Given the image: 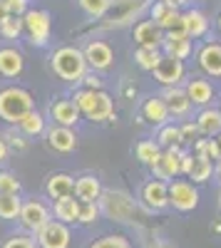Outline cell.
Instances as JSON below:
<instances>
[{
	"mask_svg": "<svg viewBox=\"0 0 221 248\" xmlns=\"http://www.w3.org/2000/svg\"><path fill=\"white\" fill-rule=\"evenodd\" d=\"M3 3H5L8 13L15 17H25V13L30 10V0H3Z\"/></svg>",
	"mask_w": 221,
	"mask_h": 248,
	"instance_id": "obj_41",
	"label": "cell"
},
{
	"mask_svg": "<svg viewBox=\"0 0 221 248\" xmlns=\"http://www.w3.org/2000/svg\"><path fill=\"white\" fill-rule=\"evenodd\" d=\"M25 30V25H23V17H15V15H10L8 20H3L0 23V35L3 37H8V40H15L20 32Z\"/></svg>",
	"mask_w": 221,
	"mask_h": 248,
	"instance_id": "obj_38",
	"label": "cell"
},
{
	"mask_svg": "<svg viewBox=\"0 0 221 248\" xmlns=\"http://www.w3.org/2000/svg\"><path fill=\"white\" fill-rule=\"evenodd\" d=\"M8 152H10V144H8V139L3 134H0V164L8 159Z\"/></svg>",
	"mask_w": 221,
	"mask_h": 248,
	"instance_id": "obj_45",
	"label": "cell"
},
{
	"mask_svg": "<svg viewBox=\"0 0 221 248\" xmlns=\"http://www.w3.org/2000/svg\"><path fill=\"white\" fill-rule=\"evenodd\" d=\"M216 141H219V147H221V134H219V139H216Z\"/></svg>",
	"mask_w": 221,
	"mask_h": 248,
	"instance_id": "obj_52",
	"label": "cell"
},
{
	"mask_svg": "<svg viewBox=\"0 0 221 248\" xmlns=\"http://www.w3.org/2000/svg\"><path fill=\"white\" fill-rule=\"evenodd\" d=\"M20 209H23L20 196H0V218H3V221L20 218Z\"/></svg>",
	"mask_w": 221,
	"mask_h": 248,
	"instance_id": "obj_34",
	"label": "cell"
},
{
	"mask_svg": "<svg viewBox=\"0 0 221 248\" xmlns=\"http://www.w3.org/2000/svg\"><path fill=\"white\" fill-rule=\"evenodd\" d=\"M77 5L85 10V15L90 17H105L110 13L112 0H77Z\"/></svg>",
	"mask_w": 221,
	"mask_h": 248,
	"instance_id": "obj_36",
	"label": "cell"
},
{
	"mask_svg": "<svg viewBox=\"0 0 221 248\" xmlns=\"http://www.w3.org/2000/svg\"><path fill=\"white\" fill-rule=\"evenodd\" d=\"M152 171L157 174V179H176L179 174H182V152L179 149H164L162 152V159H159L154 167H152Z\"/></svg>",
	"mask_w": 221,
	"mask_h": 248,
	"instance_id": "obj_15",
	"label": "cell"
},
{
	"mask_svg": "<svg viewBox=\"0 0 221 248\" xmlns=\"http://www.w3.org/2000/svg\"><path fill=\"white\" fill-rule=\"evenodd\" d=\"M75 105L79 114H85L92 122H107L114 114V102L105 90H79L75 92Z\"/></svg>",
	"mask_w": 221,
	"mask_h": 248,
	"instance_id": "obj_3",
	"label": "cell"
},
{
	"mask_svg": "<svg viewBox=\"0 0 221 248\" xmlns=\"http://www.w3.org/2000/svg\"><path fill=\"white\" fill-rule=\"evenodd\" d=\"M17 127H20V132H23V137H40V134H45V117L32 109Z\"/></svg>",
	"mask_w": 221,
	"mask_h": 248,
	"instance_id": "obj_33",
	"label": "cell"
},
{
	"mask_svg": "<svg viewBox=\"0 0 221 248\" xmlns=\"http://www.w3.org/2000/svg\"><path fill=\"white\" fill-rule=\"evenodd\" d=\"M82 52H85V60H87V67H92V70L112 67L114 52H112V47L107 43H102V40H92V43H87V47Z\"/></svg>",
	"mask_w": 221,
	"mask_h": 248,
	"instance_id": "obj_13",
	"label": "cell"
},
{
	"mask_svg": "<svg viewBox=\"0 0 221 248\" xmlns=\"http://www.w3.org/2000/svg\"><path fill=\"white\" fill-rule=\"evenodd\" d=\"M162 99L167 102V109L174 117H187L189 109H191V102H189L187 92L179 90V87H167L164 94H162Z\"/></svg>",
	"mask_w": 221,
	"mask_h": 248,
	"instance_id": "obj_21",
	"label": "cell"
},
{
	"mask_svg": "<svg viewBox=\"0 0 221 248\" xmlns=\"http://www.w3.org/2000/svg\"><path fill=\"white\" fill-rule=\"evenodd\" d=\"M216 171H219V176H221V161H219V167H216Z\"/></svg>",
	"mask_w": 221,
	"mask_h": 248,
	"instance_id": "obj_51",
	"label": "cell"
},
{
	"mask_svg": "<svg viewBox=\"0 0 221 248\" xmlns=\"http://www.w3.org/2000/svg\"><path fill=\"white\" fill-rule=\"evenodd\" d=\"M182 20H184V32L189 37H202L209 30V20L202 10H187L182 13Z\"/></svg>",
	"mask_w": 221,
	"mask_h": 248,
	"instance_id": "obj_28",
	"label": "cell"
},
{
	"mask_svg": "<svg viewBox=\"0 0 221 248\" xmlns=\"http://www.w3.org/2000/svg\"><path fill=\"white\" fill-rule=\"evenodd\" d=\"M50 65H52V72L65 82H82V77L87 75L85 52L77 47H70V45L55 50L50 57Z\"/></svg>",
	"mask_w": 221,
	"mask_h": 248,
	"instance_id": "obj_1",
	"label": "cell"
},
{
	"mask_svg": "<svg viewBox=\"0 0 221 248\" xmlns=\"http://www.w3.org/2000/svg\"><path fill=\"white\" fill-rule=\"evenodd\" d=\"M8 139H10V147H15L17 152H23V149L28 147V141L20 137V134H8Z\"/></svg>",
	"mask_w": 221,
	"mask_h": 248,
	"instance_id": "obj_44",
	"label": "cell"
},
{
	"mask_svg": "<svg viewBox=\"0 0 221 248\" xmlns=\"http://www.w3.org/2000/svg\"><path fill=\"white\" fill-rule=\"evenodd\" d=\"M8 17H10V13H8L5 3H3V0H0V23H3V20H8Z\"/></svg>",
	"mask_w": 221,
	"mask_h": 248,
	"instance_id": "obj_49",
	"label": "cell"
},
{
	"mask_svg": "<svg viewBox=\"0 0 221 248\" xmlns=\"http://www.w3.org/2000/svg\"><path fill=\"white\" fill-rule=\"evenodd\" d=\"M196 127L199 134H206V137H219L221 134V109H202L196 117Z\"/></svg>",
	"mask_w": 221,
	"mask_h": 248,
	"instance_id": "obj_27",
	"label": "cell"
},
{
	"mask_svg": "<svg viewBox=\"0 0 221 248\" xmlns=\"http://www.w3.org/2000/svg\"><path fill=\"white\" fill-rule=\"evenodd\" d=\"M87 248H132V243H129V238L122 236V233H107V236H102V238L92 241Z\"/></svg>",
	"mask_w": 221,
	"mask_h": 248,
	"instance_id": "obj_35",
	"label": "cell"
},
{
	"mask_svg": "<svg viewBox=\"0 0 221 248\" xmlns=\"http://www.w3.org/2000/svg\"><path fill=\"white\" fill-rule=\"evenodd\" d=\"M142 117L154 124V127H164L167 119H169V109H167V102L162 97H149L144 105H142Z\"/></svg>",
	"mask_w": 221,
	"mask_h": 248,
	"instance_id": "obj_22",
	"label": "cell"
},
{
	"mask_svg": "<svg viewBox=\"0 0 221 248\" xmlns=\"http://www.w3.org/2000/svg\"><path fill=\"white\" fill-rule=\"evenodd\" d=\"M152 13V23L157 28H162L164 35H187L184 32V20H182V13H179V8L174 5H167V3H157L149 8Z\"/></svg>",
	"mask_w": 221,
	"mask_h": 248,
	"instance_id": "obj_7",
	"label": "cell"
},
{
	"mask_svg": "<svg viewBox=\"0 0 221 248\" xmlns=\"http://www.w3.org/2000/svg\"><path fill=\"white\" fill-rule=\"evenodd\" d=\"M199 67L211 77H221V43H206L199 50Z\"/></svg>",
	"mask_w": 221,
	"mask_h": 248,
	"instance_id": "obj_19",
	"label": "cell"
},
{
	"mask_svg": "<svg viewBox=\"0 0 221 248\" xmlns=\"http://www.w3.org/2000/svg\"><path fill=\"white\" fill-rule=\"evenodd\" d=\"M162 57H164L162 50H157V47H137V52H134V62L147 72H154L157 65L162 62Z\"/></svg>",
	"mask_w": 221,
	"mask_h": 248,
	"instance_id": "obj_32",
	"label": "cell"
},
{
	"mask_svg": "<svg viewBox=\"0 0 221 248\" xmlns=\"http://www.w3.org/2000/svg\"><path fill=\"white\" fill-rule=\"evenodd\" d=\"M211 231H216V233H221V223H216V226H211Z\"/></svg>",
	"mask_w": 221,
	"mask_h": 248,
	"instance_id": "obj_50",
	"label": "cell"
},
{
	"mask_svg": "<svg viewBox=\"0 0 221 248\" xmlns=\"http://www.w3.org/2000/svg\"><path fill=\"white\" fill-rule=\"evenodd\" d=\"M184 92H187V97H189L191 105H199V107L209 105V102L214 99V87L209 85L206 79H199V77H194V79L187 82Z\"/></svg>",
	"mask_w": 221,
	"mask_h": 248,
	"instance_id": "obj_23",
	"label": "cell"
},
{
	"mask_svg": "<svg viewBox=\"0 0 221 248\" xmlns=\"http://www.w3.org/2000/svg\"><path fill=\"white\" fill-rule=\"evenodd\" d=\"M50 117L55 119L57 127H67L72 129L75 124L79 122V109L72 99H55L50 105Z\"/></svg>",
	"mask_w": 221,
	"mask_h": 248,
	"instance_id": "obj_17",
	"label": "cell"
},
{
	"mask_svg": "<svg viewBox=\"0 0 221 248\" xmlns=\"http://www.w3.org/2000/svg\"><path fill=\"white\" fill-rule=\"evenodd\" d=\"M82 82H85V90H102V79H99L95 72L85 75V77H82Z\"/></svg>",
	"mask_w": 221,
	"mask_h": 248,
	"instance_id": "obj_43",
	"label": "cell"
},
{
	"mask_svg": "<svg viewBox=\"0 0 221 248\" xmlns=\"http://www.w3.org/2000/svg\"><path fill=\"white\" fill-rule=\"evenodd\" d=\"M196 134H199V127H196V124H191V122L182 124V139H184V141H194Z\"/></svg>",
	"mask_w": 221,
	"mask_h": 248,
	"instance_id": "obj_42",
	"label": "cell"
},
{
	"mask_svg": "<svg viewBox=\"0 0 221 248\" xmlns=\"http://www.w3.org/2000/svg\"><path fill=\"white\" fill-rule=\"evenodd\" d=\"M219 28H221V17H219Z\"/></svg>",
	"mask_w": 221,
	"mask_h": 248,
	"instance_id": "obj_53",
	"label": "cell"
},
{
	"mask_svg": "<svg viewBox=\"0 0 221 248\" xmlns=\"http://www.w3.org/2000/svg\"><path fill=\"white\" fill-rule=\"evenodd\" d=\"M164 30L157 28L152 20H142V23L134 25V43L139 47H164Z\"/></svg>",
	"mask_w": 221,
	"mask_h": 248,
	"instance_id": "obj_14",
	"label": "cell"
},
{
	"mask_svg": "<svg viewBox=\"0 0 221 248\" xmlns=\"http://www.w3.org/2000/svg\"><path fill=\"white\" fill-rule=\"evenodd\" d=\"M191 159H194V154L182 152V174H189V169H191Z\"/></svg>",
	"mask_w": 221,
	"mask_h": 248,
	"instance_id": "obj_47",
	"label": "cell"
},
{
	"mask_svg": "<svg viewBox=\"0 0 221 248\" xmlns=\"http://www.w3.org/2000/svg\"><path fill=\"white\" fill-rule=\"evenodd\" d=\"M149 0H112L110 5V25H127L129 20L139 17Z\"/></svg>",
	"mask_w": 221,
	"mask_h": 248,
	"instance_id": "obj_10",
	"label": "cell"
},
{
	"mask_svg": "<svg viewBox=\"0 0 221 248\" xmlns=\"http://www.w3.org/2000/svg\"><path fill=\"white\" fill-rule=\"evenodd\" d=\"M35 109V99L25 87L0 90V119L8 124H20Z\"/></svg>",
	"mask_w": 221,
	"mask_h": 248,
	"instance_id": "obj_2",
	"label": "cell"
},
{
	"mask_svg": "<svg viewBox=\"0 0 221 248\" xmlns=\"http://www.w3.org/2000/svg\"><path fill=\"white\" fill-rule=\"evenodd\" d=\"M154 79H157V82H162L164 87H176L179 82L184 79V62L164 55L162 62H159L157 70H154Z\"/></svg>",
	"mask_w": 221,
	"mask_h": 248,
	"instance_id": "obj_12",
	"label": "cell"
},
{
	"mask_svg": "<svg viewBox=\"0 0 221 248\" xmlns=\"http://www.w3.org/2000/svg\"><path fill=\"white\" fill-rule=\"evenodd\" d=\"M169 206H174L176 211L189 214L199 206V191L196 186L187 179H174L169 181Z\"/></svg>",
	"mask_w": 221,
	"mask_h": 248,
	"instance_id": "obj_8",
	"label": "cell"
},
{
	"mask_svg": "<svg viewBox=\"0 0 221 248\" xmlns=\"http://www.w3.org/2000/svg\"><path fill=\"white\" fill-rule=\"evenodd\" d=\"M159 3H167V5H174V8H182V5L189 3V0H159Z\"/></svg>",
	"mask_w": 221,
	"mask_h": 248,
	"instance_id": "obj_48",
	"label": "cell"
},
{
	"mask_svg": "<svg viewBox=\"0 0 221 248\" xmlns=\"http://www.w3.org/2000/svg\"><path fill=\"white\" fill-rule=\"evenodd\" d=\"M142 201L149 211H162L169 206V184L162 179H152L142 186Z\"/></svg>",
	"mask_w": 221,
	"mask_h": 248,
	"instance_id": "obj_11",
	"label": "cell"
},
{
	"mask_svg": "<svg viewBox=\"0 0 221 248\" xmlns=\"http://www.w3.org/2000/svg\"><path fill=\"white\" fill-rule=\"evenodd\" d=\"M25 67V60L15 47H3L0 50V75L3 77H17Z\"/></svg>",
	"mask_w": 221,
	"mask_h": 248,
	"instance_id": "obj_24",
	"label": "cell"
},
{
	"mask_svg": "<svg viewBox=\"0 0 221 248\" xmlns=\"http://www.w3.org/2000/svg\"><path fill=\"white\" fill-rule=\"evenodd\" d=\"M45 137H47V147L52 152H57V154H70L77 147V137L67 127H57V124H55V127H50L45 132Z\"/></svg>",
	"mask_w": 221,
	"mask_h": 248,
	"instance_id": "obj_16",
	"label": "cell"
},
{
	"mask_svg": "<svg viewBox=\"0 0 221 248\" xmlns=\"http://www.w3.org/2000/svg\"><path fill=\"white\" fill-rule=\"evenodd\" d=\"M157 144H159L162 149H179V147L184 144V139H182V127H174V124H164V127H159Z\"/></svg>",
	"mask_w": 221,
	"mask_h": 248,
	"instance_id": "obj_30",
	"label": "cell"
},
{
	"mask_svg": "<svg viewBox=\"0 0 221 248\" xmlns=\"http://www.w3.org/2000/svg\"><path fill=\"white\" fill-rule=\"evenodd\" d=\"M0 248H40L37 241L32 236H25V233H15V236H8L3 241V246Z\"/></svg>",
	"mask_w": 221,
	"mask_h": 248,
	"instance_id": "obj_40",
	"label": "cell"
},
{
	"mask_svg": "<svg viewBox=\"0 0 221 248\" xmlns=\"http://www.w3.org/2000/svg\"><path fill=\"white\" fill-rule=\"evenodd\" d=\"M99 209L112 221H119V223L132 221L137 216V203L125 191H102V196H99Z\"/></svg>",
	"mask_w": 221,
	"mask_h": 248,
	"instance_id": "obj_4",
	"label": "cell"
},
{
	"mask_svg": "<svg viewBox=\"0 0 221 248\" xmlns=\"http://www.w3.org/2000/svg\"><path fill=\"white\" fill-rule=\"evenodd\" d=\"M17 221H20V226H23L28 233L37 236V233L52 221V211H50V206H47L45 201L30 199V201L23 203V209H20V218H17Z\"/></svg>",
	"mask_w": 221,
	"mask_h": 248,
	"instance_id": "obj_5",
	"label": "cell"
},
{
	"mask_svg": "<svg viewBox=\"0 0 221 248\" xmlns=\"http://www.w3.org/2000/svg\"><path fill=\"white\" fill-rule=\"evenodd\" d=\"M37 246L40 248H70V241H72V231L67 223H60V221H50L43 231L35 236Z\"/></svg>",
	"mask_w": 221,
	"mask_h": 248,
	"instance_id": "obj_9",
	"label": "cell"
},
{
	"mask_svg": "<svg viewBox=\"0 0 221 248\" xmlns=\"http://www.w3.org/2000/svg\"><path fill=\"white\" fill-rule=\"evenodd\" d=\"M137 159L142 161V164H147V167H154V164L162 159V147H159L157 141H152V139H142L137 144Z\"/></svg>",
	"mask_w": 221,
	"mask_h": 248,
	"instance_id": "obj_31",
	"label": "cell"
},
{
	"mask_svg": "<svg viewBox=\"0 0 221 248\" xmlns=\"http://www.w3.org/2000/svg\"><path fill=\"white\" fill-rule=\"evenodd\" d=\"M102 196V184L95 174H85L75 179V199L82 201V203H90V201H99Z\"/></svg>",
	"mask_w": 221,
	"mask_h": 248,
	"instance_id": "obj_18",
	"label": "cell"
},
{
	"mask_svg": "<svg viewBox=\"0 0 221 248\" xmlns=\"http://www.w3.org/2000/svg\"><path fill=\"white\" fill-rule=\"evenodd\" d=\"M164 55L184 62L191 55V37L189 35H167L164 37Z\"/></svg>",
	"mask_w": 221,
	"mask_h": 248,
	"instance_id": "obj_25",
	"label": "cell"
},
{
	"mask_svg": "<svg viewBox=\"0 0 221 248\" xmlns=\"http://www.w3.org/2000/svg\"><path fill=\"white\" fill-rule=\"evenodd\" d=\"M52 214H55V221H60V223H67V226L77 223V218H79V201L75 196L60 199V201H55Z\"/></svg>",
	"mask_w": 221,
	"mask_h": 248,
	"instance_id": "obj_26",
	"label": "cell"
},
{
	"mask_svg": "<svg viewBox=\"0 0 221 248\" xmlns=\"http://www.w3.org/2000/svg\"><path fill=\"white\" fill-rule=\"evenodd\" d=\"M144 248H176V246L169 243V241H162V238H154V241H149Z\"/></svg>",
	"mask_w": 221,
	"mask_h": 248,
	"instance_id": "obj_46",
	"label": "cell"
},
{
	"mask_svg": "<svg viewBox=\"0 0 221 248\" xmlns=\"http://www.w3.org/2000/svg\"><path fill=\"white\" fill-rule=\"evenodd\" d=\"M20 194V181L10 171H0V196H17Z\"/></svg>",
	"mask_w": 221,
	"mask_h": 248,
	"instance_id": "obj_39",
	"label": "cell"
},
{
	"mask_svg": "<svg viewBox=\"0 0 221 248\" xmlns=\"http://www.w3.org/2000/svg\"><path fill=\"white\" fill-rule=\"evenodd\" d=\"M99 216H102V209H99L97 201H90V203H82V201H79V218H77V223L90 226V223H95Z\"/></svg>",
	"mask_w": 221,
	"mask_h": 248,
	"instance_id": "obj_37",
	"label": "cell"
},
{
	"mask_svg": "<svg viewBox=\"0 0 221 248\" xmlns=\"http://www.w3.org/2000/svg\"><path fill=\"white\" fill-rule=\"evenodd\" d=\"M45 191L52 201H60V199H67V196H75V179L70 174H52L47 179V186Z\"/></svg>",
	"mask_w": 221,
	"mask_h": 248,
	"instance_id": "obj_20",
	"label": "cell"
},
{
	"mask_svg": "<svg viewBox=\"0 0 221 248\" xmlns=\"http://www.w3.org/2000/svg\"><path fill=\"white\" fill-rule=\"evenodd\" d=\"M211 171H214L211 159L204 156V154H194V159H191V169H189L187 176L191 179V184H204V181H209Z\"/></svg>",
	"mask_w": 221,
	"mask_h": 248,
	"instance_id": "obj_29",
	"label": "cell"
},
{
	"mask_svg": "<svg viewBox=\"0 0 221 248\" xmlns=\"http://www.w3.org/2000/svg\"><path fill=\"white\" fill-rule=\"evenodd\" d=\"M25 32L30 37V43L37 47H45L50 43V32H52V17L47 10H28L23 17Z\"/></svg>",
	"mask_w": 221,
	"mask_h": 248,
	"instance_id": "obj_6",
	"label": "cell"
}]
</instances>
